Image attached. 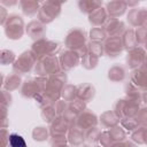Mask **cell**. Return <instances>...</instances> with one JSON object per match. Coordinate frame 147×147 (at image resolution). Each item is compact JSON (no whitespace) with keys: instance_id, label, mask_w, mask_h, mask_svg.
Masks as SVG:
<instances>
[{"instance_id":"484cf974","label":"cell","mask_w":147,"mask_h":147,"mask_svg":"<svg viewBox=\"0 0 147 147\" xmlns=\"http://www.w3.org/2000/svg\"><path fill=\"white\" fill-rule=\"evenodd\" d=\"M101 122H102L106 126H113V125L117 124V122H118V116L116 115V113L107 111V113L102 114V116H101Z\"/></svg>"},{"instance_id":"4fadbf2b","label":"cell","mask_w":147,"mask_h":147,"mask_svg":"<svg viewBox=\"0 0 147 147\" xmlns=\"http://www.w3.org/2000/svg\"><path fill=\"white\" fill-rule=\"evenodd\" d=\"M132 82L136 86L147 90V64H144L141 69L136 70L132 75Z\"/></svg>"},{"instance_id":"f546056e","label":"cell","mask_w":147,"mask_h":147,"mask_svg":"<svg viewBox=\"0 0 147 147\" xmlns=\"http://www.w3.org/2000/svg\"><path fill=\"white\" fill-rule=\"evenodd\" d=\"M87 49H88V52L93 53V54L96 55V56H100V55H102V53H103V46H102L99 41H94V40L88 44Z\"/></svg>"},{"instance_id":"52a82bcc","label":"cell","mask_w":147,"mask_h":147,"mask_svg":"<svg viewBox=\"0 0 147 147\" xmlns=\"http://www.w3.org/2000/svg\"><path fill=\"white\" fill-rule=\"evenodd\" d=\"M34 61H36V55L32 53V51L31 52H24L15 61V63H14V71H16L18 74L29 72L31 70L32 65L34 64Z\"/></svg>"},{"instance_id":"e575fe53","label":"cell","mask_w":147,"mask_h":147,"mask_svg":"<svg viewBox=\"0 0 147 147\" xmlns=\"http://www.w3.org/2000/svg\"><path fill=\"white\" fill-rule=\"evenodd\" d=\"M137 122L147 125V108H142L139 113H137Z\"/></svg>"},{"instance_id":"8d00e7d4","label":"cell","mask_w":147,"mask_h":147,"mask_svg":"<svg viewBox=\"0 0 147 147\" xmlns=\"http://www.w3.org/2000/svg\"><path fill=\"white\" fill-rule=\"evenodd\" d=\"M109 136L110 138H124V132L121 130V127H114L111 129V131H109Z\"/></svg>"},{"instance_id":"8992f818","label":"cell","mask_w":147,"mask_h":147,"mask_svg":"<svg viewBox=\"0 0 147 147\" xmlns=\"http://www.w3.org/2000/svg\"><path fill=\"white\" fill-rule=\"evenodd\" d=\"M137 101L130 100H118L115 105V113L118 117H131L138 113Z\"/></svg>"},{"instance_id":"cb8c5ba5","label":"cell","mask_w":147,"mask_h":147,"mask_svg":"<svg viewBox=\"0 0 147 147\" xmlns=\"http://www.w3.org/2000/svg\"><path fill=\"white\" fill-rule=\"evenodd\" d=\"M98 57L96 55H94L93 53L91 52H86L84 55H83V60H82V65L86 69H93L96 67L98 64Z\"/></svg>"},{"instance_id":"f1b7e54d","label":"cell","mask_w":147,"mask_h":147,"mask_svg":"<svg viewBox=\"0 0 147 147\" xmlns=\"http://www.w3.org/2000/svg\"><path fill=\"white\" fill-rule=\"evenodd\" d=\"M106 30H102L101 28H93L90 32V37L91 39H93L94 41H100V40H103L106 38Z\"/></svg>"},{"instance_id":"9c48e42d","label":"cell","mask_w":147,"mask_h":147,"mask_svg":"<svg viewBox=\"0 0 147 147\" xmlns=\"http://www.w3.org/2000/svg\"><path fill=\"white\" fill-rule=\"evenodd\" d=\"M123 48V42L119 37H110L106 40V44L103 46L105 53L110 57H116L117 55H119Z\"/></svg>"},{"instance_id":"b9f144b4","label":"cell","mask_w":147,"mask_h":147,"mask_svg":"<svg viewBox=\"0 0 147 147\" xmlns=\"http://www.w3.org/2000/svg\"><path fill=\"white\" fill-rule=\"evenodd\" d=\"M146 47H147V40H146Z\"/></svg>"},{"instance_id":"d590c367","label":"cell","mask_w":147,"mask_h":147,"mask_svg":"<svg viewBox=\"0 0 147 147\" xmlns=\"http://www.w3.org/2000/svg\"><path fill=\"white\" fill-rule=\"evenodd\" d=\"M9 142H10V145H13V146H24L25 145V142H24V140L20 137V136H17V134H11L10 137H9Z\"/></svg>"},{"instance_id":"60d3db41","label":"cell","mask_w":147,"mask_h":147,"mask_svg":"<svg viewBox=\"0 0 147 147\" xmlns=\"http://www.w3.org/2000/svg\"><path fill=\"white\" fill-rule=\"evenodd\" d=\"M142 99H144V101L147 103V92H145V93H144V95H142Z\"/></svg>"},{"instance_id":"30bf717a","label":"cell","mask_w":147,"mask_h":147,"mask_svg":"<svg viewBox=\"0 0 147 147\" xmlns=\"http://www.w3.org/2000/svg\"><path fill=\"white\" fill-rule=\"evenodd\" d=\"M145 60H146V53L140 47H134V48L130 49V52L127 54V57H126L127 64L132 69L144 64Z\"/></svg>"},{"instance_id":"5b68a950","label":"cell","mask_w":147,"mask_h":147,"mask_svg":"<svg viewBox=\"0 0 147 147\" xmlns=\"http://www.w3.org/2000/svg\"><path fill=\"white\" fill-rule=\"evenodd\" d=\"M23 20L17 15H11L8 17L7 23L5 24V31L8 38L20 39L23 34Z\"/></svg>"},{"instance_id":"277c9868","label":"cell","mask_w":147,"mask_h":147,"mask_svg":"<svg viewBox=\"0 0 147 147\" xmlns=\"http://www.w3.org/2000/svg\"><path fill=\"white\" fill-rule=\"evenodd\" d=\"M60 45L59 42L48 41L45 39H38L33 46H32V53L36 55V57H42L45 55H54L56 51H59Z\"/></svg>"},{"instance_id":"603a6c76","label":"cell","mask_w":147,"mask_h":147,"mask_svg":"<svg viewBox=\"0 0 147 147\" xmlns=\"http://www.w3.org/2000/svg\"><path fill=\"white\" fill-rule=\"evenodd\" d=\"M21 8L24 14L33 15L38 11V0H21Z\"/></svg>"},{"instance_id":"1f68e13d","label":"cell","mask_w":147,"mask_h":147,"mask_svg":"<svg viewBox=\"0 0 147 147\" xmlns=\"http://www.w3.org/2000/svg\"><path fill=\"white\" fill-rule=\"evenodd\" d=\"M55 107H51V106H46L44 107V110H42V117L45 118V121L47 122H52V119H54L55 117Z\"/></svg>"},{"instance_id":"ac0fdd59","label":"cell","mask_w":147,"mask_h":147,"mask_svg":"<svg viewBox=\"0 0 147 147\" xmlns=\"http://www.w3.org/2000/svg\"><path fill=\"white\" fill-rule=\"evenodd\" d=\"M77 96L83 101H88L94 96V88L90 84H82L77 87Z\"/></svg>"},{"instance_id":"74e56055","label":"cell","mask_w":147,"mask_h":147,"mask_svg":"<svg viewBox=\"0 0 147 147\" xmlns=\"http://www.w3.org/2000/svg\"><path fill=\"white\" fill-rule=\"evenodd\" d=\"M10 101H11L10 94H9L7 91H2V106L10 105Z\"/></svg>"},{"instance_id":"ba28073f","label":"cell","mask_w":147,"mask_h":147,"mask_svg":"<svg viewBox=\"0 0 147 147\" xmlns=\"http://www.w3.org/2000/svg\"><path fill=\"white\" fill-rule=\"evenodd\" d=\"M60 14V5H56L52 1H47L46 5L42 6V8L38 11L39 21L42 23H49L52 22L57 15Z\"/></svg>"},{"instance_id":"3957f363","label":"cell","mask_w":147,"mask_h":147,"mask_svg":"<svg viewBox=\"0 0 147 147\" xmlns=\"http://www.w3.org/2000/svg\"><path fill=\"white\" fill-rule=\"evenodd\" d=\"M46 83L47 80H45L44 78H36V79L26 80L22 86L21 94L25 98H32V96L36 98L38 94L45 91Z\"/></svg>"},{"instance_id":"7c38bea8","label":"cell","mask_w":147,"mask_h":147,"mask_svg":"<svg viewBox=\"0 0 147 147\" xmlns=\"http://www.w3.org/2000/svg\"><path fill=\"white\" fill-rule=\"evenodd\" d=\"M60 61H61V65L64 70H70L72 68H75L78 62H79V55L77 52H74V51H67L64 52L61 57H60Z\"/></svg>"},{"instance_id":"9a60e30c","label":"cell","mask_w":147,"mask_h":147,"mask_svg":"<svg viewBox=\"0 0 147 147\" xmlns=\"http://www.w3.org/2000/svg\"><path fill=\"white\" fill-rule=\"evenodd\" d=\"M126 3L123 0H113L107 3V10L113 17L121 16L126 9Z\"/></svg>"},{"instance_id":"ab89813d","label":"cell","mask_w":147,"mask_h":147,"mask_svg":"<svg viewBox=\"0 0 147 147\" xmlns=\"http://www.w3.org/2000/svg\"><path fill=\"white\" fill-rule=\"evenodd\" d=\"M126 5H129V6H134V5H137V2L139 1V0H123Z\"/></svg>"},{"instance_id":"7402d4cb","label":"cell","mask_w":147,"mask_h":147,"mask_svg":"<svg viewBox=\"0 0 147 147\" xmlns=\"http://www.w3.org/2000/svg\"><path fill=\"white\" fill-rule=\"evenodd\" d=\"M122 42H123V47L127 51L132 49L136 47L137 45V39H136V32L133 30H127L124 36H123V39H122Z\"/></svg>"},{"instance_id":"6da1fadb","label":"cell","mask_w":147,"mask_h":147,"mask_svg":"<svg viewBox=\"0 0 147 147\" xmlns=\"http://www.w3.org/2000/svg\"><path fill=\"white\" fill-rule=\"evenodd\" d=\"M65 45L70 49L79 53L82 56L88 51L85 46V33L80 29H74L68 33L65 38Z\"/></svg>"},{"instance_id":"f35d334b","label":"cell","mask_w":147,"mask_h":147,"mask_svg":"<svg viewBox=\"0 0 147 147\" xmlns=\"http://www.w3.org/2000/svg\"><path fill=\"white\" fill-rule=\"evenodd\" d=\"M1 2L6 6H14L17 3V0H1Z\"/></svg>"},{"instance_id":"4dcf8cb0","label":"cell","mask_w":147,"mask_h":147,"mask_svg":"<svg viewBox=\"0 0 147 147\" xmlns=\"http://www.w3.org/2000/svg\"><path fill=\"white\" fill-rule=\"evenodd\" d=\"M1 63L2 64H8L11 63L15 59V55L11 51H7V49H2L1 51Z\"/></svg>"},{"instance_id":"d4e9b609","label":"cell","mask_w":147,"mask_h":147,"mask_svg":"<svg viewBox=\"0 0 147 147\" xmlns=\"http://www.w3.org/2000/svg\"><path fill=\"white\" fill-rule=\"evenodd\" d=\"M109 79L114 80V82H118V80H123L125 77V69L121 65H114L110 70H109V75H108Z\"/></svg>"},{"instance_id":"2e32d148","label":"cell","mask_w":147,"mask_h":147,"mask_svg":"<svg viewBox=\"0 0 147 147\" xmlns=\"http://www.w3.org/2000/svg\"><path fill=\"white\" fill-rule=\"evenodd\" d=\"M123 31H124V24L116 18H111L106 25V32L110 34V37H118Z\"/></svg>"},{"instance_id":"5bb4252c","label":"cell","mask_w":147,"mask_h":147,"mask_svg":"<svg viewBox=\"0 0 147 147\" xmlns=\"http://www.w3.org/2000/svg\"><path fill=\"white\" fill-rule=\"evenodd\" d=\"M26 32L28 34L33 38V39H41L45 34V28L41 24V22L38 21H32L29 23V25L26 26Z\"/></svg>"},{"instance_id":"ffe728a7","label":"cell","mask_w":147,"mask_h":147,"mask_svg":"<svg viewBox=\"0 0 147 147\" xmlns=\"http://www.w3.org/2000/svg\"><path fill=\"white\" fill-rule=\"evenodd\" d=\"M107 18V13L103 8H98L90 14V23L93 25H101Z\"/></svg>"},{"instance_id":"d6986e66","label":"cell","mask_w":147,"mask_h":147,"mask_svg":"<svg viewBox=\"0 0 147 147\" xmlns=\"http://www.w3.org/2000/svg\"><path fill=\"white\" fill-rule=\"evenodd\" d=\"M101 2H102L101 0H80L78 2V5H79V8H80V10L83 13L91 14L95 9L100 8Z\"/></svg>"},{"instance_id":"d6a6232c","label":"cell","mask_w":147,"mask_h":147,"mask_svg":"<svg viewBox=\"0 0 147 147\" xmlns=\"http://www.w3.org/2000/svg\"><path fill=\"white\" fill-rule=\"evenodd\" d=\"M136 39H137V42H146L147 40V28H144V26H140L138 28L136 31Z\"/></svg>"},{"instance_id":"e0dca14e","label":"cell","mask_w":147,"mask_h":147,"mask_svg":"<svg viewBox=\"0 0 147 147\" xmlns=\"http://www.w3.org/2000/svg\"><path fill=\"white\" fill-rule=\"evenodd\" d=\"M78 124L83 129H88L91 126H94L96 124V116L90 111H85L80 114L78 118Z\"/></svg>"},{"instance_id":"836d02e7","label":"cell","mask_w":147,"mask_h":147,"mask_svg":"<svg viewBox=\"0 0 147 147\" xmlns=\"http://www.w3.org/2000/svg\"><path fill=\"white\" fill-rule=\"evenodd\" d=\"M47 137V131L45 127H36L33 131V138L36 140H44Z\"/></svg>"},{"instance_id":"44dd1931","label":"cell","mask_w":147,"mask_h":147,"mask_svg":"<svg viewBox=\"0 0 147 147\" xmlns=\"http://www.w3.org/2000/svg\"><path fill=\"white\" fill-rule=\"evenodd\" d=\"M67 129H68V124L65 118H56L52 124L51 132L54 137H57L59 134H64Z\"/></svg>"},{"instance_id":"4316f807","label":"cell","mask_w":147,"mask_h":147,"mask_svg":"<svg viewBox=\"0 0 147 147\" xmlns=\"http://www.w3.org/2000/svg\"><path fill=\"white\" fill-rule=\"evenodd\" d=\"M21 85V78L17 75H11L7 77V80L5 82V87L8 91H13L16 90L18 86Z\"/></svg>"},{"instance_id":"7a4b0ae2","label":"cell","mask_w":147,"mask_h":147,"mask_svg":"<svg viewBox=\"0 0 147 147\" xmlns=\"http://www.w3.org/2000/svg\"><path fill=\"white\" fill-rule=\"evenodd\" d=\"M36 72L40 76L54 75L59 72L57 59L54 55H45L42 57H39V61L36 64Z\"/></svg>"},{"instance_id":"8fae6325","label":"cell","mask_w":147,"mask_h":147,"mask_svg":"<svg viewBox=\"0 0 147 147\" xmlns=\"http://www.w3.org/2000/svg\"><path fill=\"white\" fill-rule=\"evenodd\" d=\"M127 18L130 21V23L134 26H142L145 24H147V9L146 8H136L132 9L129 15Z\"/></svg>"},{"instance_id":"83f0119b","label":"cell","mask_w":147,"mask_h":147,"mask_svg":"<svg viewBox=\"0 0 147 147\" xmlns=\"http://www.w3.org/2000/svg\"><path fill=\"white\" fill-rule=\"evenodd\" d=\"M61 95L64 98V100L67 101H72L74 98L77 95V87L72 86V85H67L63 86L62 91H61Z\"/></svg>"}]
</instances>
